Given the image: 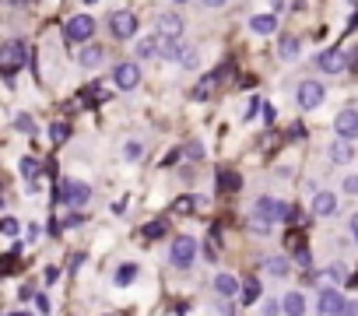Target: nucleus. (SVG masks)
Here are the masks:
<instances>
[{
	"label": "nucleus",
	"mask_w": 358,
	"mask_h": 316,
	"mask_svg": "<svg viewBox=\"0 0 358 316\" xmlns=\"http://www.w3.org/2000/svg\"><path fill=\"white\" fill-rule=\"evenodd\" d=\"M39 232H43L39 225H29V229H25V239H29V243H36V239H39Z\"/></svg>",
	"instance_id": "nucleus-43"
},
{
	"label": "nucleus",
	"mask_w": 358,
	"mask_h": 316,
	"mask_svg": "<svg viewBox=\"0 0 358 316\" xmlns=\"http://www.w3.org/2000/svg\"><path fill=\"white\" fill-rule=\"evenodd\" d=\"M344 281H348V267H344V264H330L323 274H316V278H313V285H316V288H341Z\"/></svg>",
	"instance_id": "nucleus-14"
},
{
	"label": "nucleus",
	"mask_w": 358,
	"mask_h": 316,
	"mask_svg": "<svg viewBox=\"0 0 358 316\" xmlns=\"http://www.w3.org/2000/svg\"><path fill=\"white\" fill-rule=\"evenodd\" d=\"M316 64H320V71H323V74H344V71H348V57H344L337 46L323 50V53L316 57Z\"/></svg>",
	"instance_id": "nucleus-10"
},
{
	"label": "nucleus",
	"mask_w": 358,
	"mask_h": 316,
	"mask_svg": "<svg viewBox=\"0 0 358 316\" xmlns=\"http://www.w3.org/2000/svg\"><path fill=\"white\" fill-rule=\"evenodd\" d=\"M218 187H222V190H229V194H236V190L243 187V180H239L236 173H225V169H222V173H218Z\"/></svg>",
	"instance_id": "nucleus-29"
},
{
	"label": "nucleus",
	"mask_w": 358,
	"mask_h": 316,
	"mask_svg": "<svg viewBox=\"0 0 358 316\" xmlns=\"http://www.w3.org/2000/svg\"><path fill=\"white\" fill-rule=\"evenodd\" d=\"M309 211H313L316 218H334V215H337V194H330V190H316Z\"/></svg>",
	"instance_id": "nucleus-13"
},
{
	"label": "nucleus",
	"mask_w": 358,
	"mask_h": 316,
	"mask_svg": "<svg viewBox=\"0 0 358 316\" xmlns=\"http://www.w3.org/2000/svg\"><path fill=\"white\" fill-rule=\"evenodd\" d=\"M123 155H127V162H141V155H144V141H127Z\"/></svg>",
	"instance_id": "nucleus-33"
},
{
	"label": "nucleus",
	"mask_w": 358,
	"mask_h": 316,
	"mask_svg": "<svg viewBox=\"0 0 358 316\" xmlns=\"http://www.w3.org/2000/svg\"><path fill=\"white\" fill-rule=\"evenodd\" d=\"M281 313L302 316V313H306V295H302V292H288V295L281 299Z\"/></svg>",
	"instance_id": "nucleus-23"
},
{
	"label": "nucleus",
	"mask_w": 358,
	"mask_h": 316,
	"mask_svg": "<svg viewBox=\"0 0 358 316\" xmlns=\"http://www.w3.org/2000/svg\"><path fill=\"white\" fill-rule=\"evenodd\" d=\"M102 60H106V50H102L99 43H92V39H88L81 50H78V64H81L85 71H95Z\"/></svg>",
	"instance_id": "nucleus-15"
},
{
	"label": "nucleus",
	"mask_w": 358,
	"mask_h": 316,
	"mask_svg": "<svg viewBox=\"0 0 358 316\" xmlns=\"http://www.w3.org/2000/svg\"><path fill=\"white\" fill-rule=\"evenodd\" d=\"M95 29H99V25H95V18L81 11V15L67 18V29H64V32H67V39H71V43H88V39L95 36Z\"/></svg>",
	"instance_id": "nucleus-8"
},
{
	"label": "nucleus",
	"mask_w": 358,
	"mask_h": 316,
	"mask_svg": "<svg viewBox=\"0 0 358 316\" xmlns=\"http://www.w3.org/2000/svg\"><path fill=\"white\" fill-rule=\"evenodd\" d=\"M194 260H197V239H194V236H176V239L169 243V264H172V267L187 271Z\"/></svg>",
	"instance_id": "nucleus-1"
},
{
	"label": "nucleus",
	"mask_w": 358,
	"mask_h": 316,
	"mask_svg": "<svg viewBox=\"0 0 358 316\" xmlns=\"http://www.w3.org/2000/svg\"><path fill=\"white\" fill-rule=\"evenodd\" d=\"M215 292H218L222 299H236V295H239V278H236L232 271H218V274H215Z\"/></svg>",
	"instance_id": "nucleus-18"
},
{
	"label": "nucleus",
	"mask_w": 358,
	"mask_h": 316,
	"mask_svg": "<svg viewBox=\"0 0 358 316\" xmlns=\"http://www.w3.org/2000/svg\"><path fill=\"white\" fill-rule=\"evenodd\" d=\"M351 236H355V239H358V211H355V215H351Z\"/></svg>",
	"instance_id": "nucleus-46"
},
{
	"label": "nucleus",
	"mask_w": 358,
	"mask_h": 316,
	"mask_svg": "<svg viewBox=\"0 0 358 316\" xmlns=\"http://www.w3.org/2000/svg\"><path fill=\"white\" fill-rule=\"evenodd\" d=\"M204 4H208V8H225L229 0H204Z\"/></svg>",
	"instance_id": "nucleus-47"
},
{
	"label": "nucleus",
	"mask_w": 358,
	"mask_h": 316,
	"mask_svg": "<svg viewBox=\"0 0 358 316\" xmlns=\"http://www.w3.org/2000/svg\"><path fill=\"white\" fill-rule=\"evenodd\" d=\"M0 232H4V236H18V222L15 218H4V222H0Z\"/></svg>",
	"instance_id": "nucleus-38"
},
{
	"label": "nucleus",
	"mask_w": 358,
	"mask_h": 316,
	"mask_svg": "<svg viewBox=\"0 0 358 316\" xmlns=\"http://www.w3.org/2000/svg\"><path fill=\"white\" fill-rule=\"evenodd\" d=\"M208 257L211 260L218 257V229H211V236H208Z\"/></svg>",
	"instance_id": "nucleus-37"
},
{
	"label": "nucleus",
	"mask_w": 358,
	"mask_h": 316,
	"mask_svg": "<svg viewBox=\"0 0 358 316\" xmlns=\"http://www.w3.org/2000/svg\"><path fill=\"white\" fill-rule=\"evenodd\" d=\"M179 53H183V43H179V36H158V60L179 64Z\"/></svg>",
	"instance_id": "nucleus-17"
},
{
	"label": "nucleus",
	"mask_w": 358,
	"mask_h": 316,
	"mask_svg": "<svg viewBox=\"0 0 358 316\" xmlns=\"http://www.w3.org/2000/svg\"><path fill=\"white\" fill-rule=\"evenodd\" d=\"M0 204H4V194H0Z\"/></svg>",
	"instance_id": "nucleus-50"
},
{
	"label": "nucleus",
	"mask_w": 358,
	"mask_h": 316,
	"mask_svg": "<svg viewBox=\"0 0 358 316\" xmlns=\"http://www.w3.org/2000/svg\"><path fill=\"white\" fill-rule=\"evenodd\" d=\"M172 4H187V0H172Z\"/></svg>",
	"instance_id": "nucleus-49"
},
{
	"label": "nucleus",
	"mask_w": 358,
	"mask_h": 316,
	"mask_svg": "<svg viewBox=\"0 0 358 316\" xmlns=\"http://www.w3.org/2000/svg\"><path fill=\"white\" fill-rule=\"evenodd\" d=\"M327 158H330L334 166H348L351 158H355V148H351V141H344V137L330 141V148H327Z\"/></svg>",
	"instance_id": "nucleus-16"
},
{
	"label": "nucleus",
	"mask_w": 358,
	"mask_h": 316,
	"mask_svg": "<svg viewBox=\"0 0 358 316\" xmlns=\"http://www.w3.org/2000/svg\"><path fill=\"white\" fill-rule=\"evenodd\" d=\"M155 29H158V36H179V39H183L187 22H183V15H176V11H162L155 18Z\"/></svg>",
	"instance_id": "nucleus-12"
},
{
	"label": "nucleus",
	"mask_w": 358,
	"mask_h": 316,
	"mask_svg": "<svg viewBox=\"0 0 358 316\" xmlns=\"http://www.w3.org/2000/svg\"><path fill=\"white\" fill-rule=\"evenodd\" d=\"M36 299V309L39 313H50V295H32Z\"/></svg>",
	"instance_id": "nucleus-42"
},
{
	"label": "nucleus",
	"mask_w": 358,
	"mask_h": 316,
	"mask_svg": "<svg viewBox=\"0 0 358 316\" xmlns=\"http://www.w3.org/2000/svg\"><path fill=\"white\" fill-rule=\"evenodd\" d=\"M53 201H64L67 208H88L92 204V187L81 180H64V190L53 194Z\"/></svg>",
	"instance_id": "nucleus-2"
},
{
	"label": "nucleus",
	"mask_w": 358,
	"mask_h": 316,
	"mask_svg": "<svg viewBox=\"0 0 358 316\" xmlns=\"http://www.w3.org/2000/svg\"><path fill=\"white\" fill-rule=\"evenodd\" d=\"M348 4H358V0H348Z\"/></svg>",
	"instance_id": "nucleus-52"
},
{
	"label": "nucleus",
	"mask_w": 358,
	"mask_h": 316,
	"mask_svg": "<svg viewBox=\"0 0 358 316\" xmlns=\"http://www.w3.org/2000/svg\"><path fill=\"white\" fill-rule=\"evenodd\" d=\"M197 208V197H176L172 201V215H190Z\"/></svg>",
	"instance_id": "nucleus-31"
},
{
	"label": "nucleus",
	"mask_w": 358,
	"mask_h": 316,
	"mask_svg": "<svg viewBox=\"0 0 358 316\" xmlns=\"http://www.w3.org/2000/svg\"><path fill=\"white\" fill-rule=\"evenodd\" d=\"M239 292H243V302H246V306H253V302L260 299V281H257V278H250Z\"/></svg>",
	"instance_id": "nucleus-30"
},
{
	"label": "nucleus",
	"mask_w": 358,
	"mask_h": 316,
	"mask_svg": "<svg viewBox=\"0 0 358 316\" xmlns=\"http://www.w3.org/2000/svg\"><path fill=\"white\" fill-rule=\"evenodd\" d=\"M113 85H116L120 92H134V88L141 85V64H134V60L113 64Z\"/></svg>",
	"instance_id": "nucleus-5"
},
{
	"label": "nucleus",
	"mask_w": 358,
	"mask_h": 316,
	"mask_svg": "<svg viewBox=\"0 0 358 316\" xmlns=\"http://www.w3.org/2000/svg\"><path fill=\"white\" fill-rule=\"evenodd\" d=\"M229 71H232V64H225V67H218L215 74H204V78L197 81V88H194V99H197V102H208V99L215 95V88H218V81H222V78H225Z\"/></svg>",
	"instance_id": "nucleus-11"
},
{
	"label": "nucleus",
	"mask_w": 358,
	"mask_h": 316,
	"mask_svg": "<svg viewBox=\"0 0 358 316\" xmlns=\"http://www.w3.org/2000/svg\"><path fill=\"white\" fill-rule=\"evenodd\" d=\"M295 257H299V264H302V267H309V264H313V257H309V250H299Z\"/></svg>",
	"instance_id": "nucleus-44"
},
{
	"label": "nucleus",
	"mask_w": 358,
	"mask_h": 316,
	"mask_svg": "<svg viewBox=\"0 0 358 316\" xmlns=\"http://www.w3.org/2000/svg\"><path fill=\"white\" fill-rule=\"evenodd\" d=\"M250 32H253V36H274V32H278V15H274V11L253 15V18H250Z\"/></svg>",
	"instance_id": "nucleus-19"
},
{
	"label": "nucleus",
	"mask_w": 358,
	"mask_h": 316,
	"mask_svg": "<svg viewBox=\"0 0 358 316\" xmlns=\"http://www.w3.org/2000/svg\"><path fill=\"white\" fill-rule=\"evenodd\" d=\"M179 64H183L187 71H197V67H201V50L183 43V53H179Z\"/></svg>",
	"instance_id": "nucleus-26"
},
{
	"label": "nucleus",
	"mask_w": 358,
	"mask_h": 316,
	"mask_svg": "<svg viewBox=\"0 0 358 316\" xmlns=\"http://www.w3.org/2000/svg\"><path fill=\"white\" fill-rule=\"evenodd\" d=\"M179 158H183V151H169V155L162 158V166L169 169V166H176V162H179Z\"/></svg>",
	"instance_id": "nucleus-40"
},
{
	"label": "nucleus",
	"mask_w": 358,
	"mask_h": 316,
	"mask_svg": "<svg viewBox=\"0 0 358 316\" xmlns=\"http://www.w3.org/2000/svg\"><path fill=\"white\" fill-rule=\"evenodd\" d=\"M271 229H274V222H271V218H264V215H253V211H250V232H257V236H271Z\"/></svg>",
	"instance_id": "nucleus-28"
},
{
	"label": "nucleus",
	"mask_w": 358,
	"mask_h": 316,
	"mask_svg": "<svg viewBox=\"0 0 358 316\" xmlns=\"http://www.w3.org/2000/svg\"><path fill=\"white\" fill-rule=\"evenodd\" d=\"M15 130H18V134H29V137H32V134H36V120H32L29 113H18V116H15Z\"/></svg>",
	"instance_id": "nucleus-32"
},
{
	"label": "nucleus",
	"mask_w": 358,
	"mask_h": 316,
	"mask_svg": "<svg viewBox=\"0 0 358 316\" xmlns=\"http://www.w3.org/2000/svg\"><path fill=\"white\" fill-rule=\"evenodd\" d=\"M316 313H320V316H344V313H348V299H344V292H341V288H320Z\"/></svg>",
	"instance_id": "nucleus-4"
},
{
	"label": "nucleus",
	"mask_w": 358,
	"mask_h": 316,
	"mask_svg": "<svg viewBox=\"0 0 358 316\" xmlns=\"http://www.w3.org/2000/svg\"><path fill=\"white\" fill-rule=\"evenodd\" d=\"M264 271H267L271 278H288V274H292V260H288V257H267V260H264Z\"/></svg>",
	"instance_id": "nucleus-21"
},
{
	"label": "nucleus",
	"mask_w": 358,
	"mask_h": 316,
	"mask_svg": "<svg viewBox=\"0 0 358 316\" xmlns=\"http://www.w3.org/2000/svg\"><path fill=\"white\" fill-rule=\"evenodd\" d=\"M341 187H344V194H348V197H355V194H358V176H348Z\"/></svg>",
	"instance_id": "nucleus-39"
},
{
	"label": "nucleus",
	"mask_w": 358,
	"mask_h": 316,
	"mask_svg": "<svg viewBox=\"0 0 358 316\" xmlns=\"http://www.w3.org/2000/svg\"><path fill=\"white\" fill-rule=\"evenodd\" d=\"M15 4H25V0H15Z\"/></svg>",
	"instance_id": "nucleus-51"
},
{
	"label": "nucleus",
	"mask_w": 358,
	"mask_h": 316,
	"mask_svg": "<svg viewBox=\"0 0 358 316\" xmlns=\"http://www.w3.org/2000/svg\"><path fill=\"white\" fill-rule=\"evenodd\" d=\"M134 57H137V60H155V57H158V36H144V39L134 46Z\"/></svg>",
	"instance_id": "nucleus-24"
},
{
	"label": "nucleus",
	"mask_w": 358,
	"mask_h": 316,
	"mask_svg": "<svg viewBox=\"0 0 358 316\" xmlns=\"http://www.w3.org/2000/svg\"><path fill=\"white\" fill-rule=\"evenodd\" d=\"M106 29H109L113 39H134L137 36V18H134V11H113Z\"/></svg>",
	"instance_id": "nucleus-6"
},
{
	"label": "nucleus",
	"mask_w": 358,
	"mask_h": 316,
	"mask_svg": "<svg viewBox=\"0 0 358 316\" xmlns=\"http://www.w3.org/2000/svg\"><path fill=\"white\" fill-rule=\"evenodd\" d=\"M334 130H337V137H344V141H358V109H341L337 116H334Z\"/></svg>",
	"instance_id": "nucleus-9"
},
{
	"label": "nucleus",
	"mask_w": 358,
	"mask_h": 316,
	"mask_svg": "<svg viewBox=\"0 0 358 316\" xmlns=\"http://www.w3.org/2000/svg\"><path fill=\"white\" fill-rule=\"evenodd\" d=\"M267 4H271L274 11H281V8H285V0H267Z\"/></svg>",
	"instance_id": "nucleus-48"
},
{
	"label": "nucleus",
	"mask_w": 358,
	"mask_h": 316,
	"mask_svg": "<svg viewBox=\"0 0 358 316\" xmlns=\"http://www.w3.org/2000/svg\"><path fill=\"white\" fill-rule=\"evenodd\" d=\"M323 99H327V88H323L320 81H299V88H295L299 109H320Z\"/></svg>",
	"instance_id": "nucleus-7"
},
{
	"label": "nucleus",
	"mask_w": 358,
	"mask_h": 316,
	"mask_svg": "<svg viewBox=\"0 0 358 316\" xmlns=\"http://www.w3.org/2000/svg\"><path fill=\"white\" fill-rule=\"evenodd\" d=\"M260 102H264V99H257V95L250 99V106H246V113H243V120H246V123H250V120H257V113H260Z\"/></svg>",
	"instance_id": "nucleus-36"
},
{
	"label": "nucleus",
	"mask_w": 358,
	"mask_h": 316,
	"mask_svg": "<svg viewBox=\"0 0 358 316\" xmlns=\"http://www.w3.org/2000/svg\"><path fill=\"white\" fill-rule=\"evenodd\" d=\"M18 173L25 176V183L29 180H39V173H43V166H39V158H32V155H25L22 162H18Z\"/></svg>",
	"instance_id": "nucleus-25"
},
{
	"label": "nucleus",
	"mask_w": 358,
	"mask_h": 316,
	"mask_svg": "<svg viewBox=\"0 0 358 316\" xmlns=\"http://www.w3.org/2000/svg\"><path fill=\"white\" fill-rule=\"evenodd\" d=\"M29 64V46L22 39H11L0 46V71H22Z\"/></svg>",
	"instance_id": "nucleus-3"
},
{
	"label": "nucleus",
	"mask_w": 358,
	"mask_h": 316,
	"mask_svg": "<svg viewBox=\"0 0 358 316\" xmlns=\"http://www.w3.org/2000/svg\"><path fill=\"white\" fill-rule=\"evenodd\" d=\"M60 278V267H46V281H57Z\"/></svg>",
	"instance_id": "nucleus-45"
},
{
	"label": "nucleus",
	"mask_w": 358,
	"mask_h": 316,
	"mask_svg": "<svg viewBox=\"0 0 358 316\" xmlns=\"http://www.w3.org/2000/svg\"><path fill=\"white\" fill-rule=\"evenodd\" d=\"M137 274H141V267H137V264H120V267H116V274H113V285H116V288H127V285H134V281H137Z\"/></svg>",
	"instance_id": "nucleus-22"
},
{
	"label": "nucleus",
	"mask_w": 358,
	"mask_h": 316,
	"mask_svg": "<svg viewBox=\"0 0 358 316\" xmlns=\"http://www.w3.org/2000/svg\"><path fill=\"white\" fill-rule=\"evenodd\" d=\"M299 53H302L299 39H295V36H281V43H278V60L292 64V60H299Z\"/></svg>",
	"instance_id": "nucleus-20"
},
{
	"label": "nucleus",
	"mask_w": 358,
	"mask_h": 316,
	"mask_svg": "<svg viewBox=\"0 0 358 316\" xmlns=\"http://www.w3.org/2000/svg\"><path fill=\"white\" fill-rule=\"evenodd\" d=\"M88 95H92V99H99V102H106V99H109V92H106V88H99V85H92V88H88Z\"/></svg>",
	"instance_id": "nucleus-41"
},
{
	"label": "nucleus",
	"mask_w": 358,
	"mask_h": 316,
	"mask_svg": "<svg viewBox=\"0 0 358 316\" xmlns=\"http://www.w3.org/2000/svg\"><path fill=\"white\" fill-rule=\"evenodd\" d=\"M67 137H71V123H64V120H53V123H50V141H53V144H64Z\"/></svg>",
	"instance_id": "nucleus-27"
},
{
	"label": "nucleus",
	"mask_w": 358,
	"mask_h": 316,
	"mask_svg": "<svg viewBox=\"0 0 358 316\" xmlns=\"http://www.w3.org/2000/svg\"><path fill=\"white\" fill-rule=\"evenodd\" d=\"M183 155L194 158V162H201V158H204V144H201V141H190V144L183 148Z\"/></svg>",
	"instance_id": "nucleus-35"
},
{
	"label": "nucleus",
	"mask_w": 358,
	"mask_h": 316,
	"mask_svg": "<svg viewBox=\"0 0 358 316\" xmlns=\"http://www.w3.org/2000/svg\"><path fill=\"white\" fill-rule=\"evenodd\" d=\"M141 236H144V239H162V236H165V222H151V225H144Z\"/></svg>",
	"instance_id": "nucleus-34"
}]
</instances>
